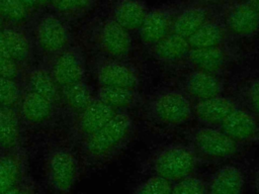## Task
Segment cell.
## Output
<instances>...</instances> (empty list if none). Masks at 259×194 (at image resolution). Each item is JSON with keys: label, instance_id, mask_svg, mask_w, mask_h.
I'll return each mask as SVG.
<instances>
[{"label": "cell", "instance_id": "6da1fadb", "mask_svg": "<svg viewBox=\"0 0 259 194\" xmlns=\"http://www.w3.org/2000/svg\"><path fill=\"white\" fill-rule=\"evenodd\" d=\"M137 134L138 121L134 114L116 112L100 129L76 146L84 175L118 160L135 141Z\"/></svg>", "mask_w": 259, "mask_h": 194}, {"label": "cell", "instance_id": "7a4b0ae2", "mask_svg": "<svg viewBox=\"0 0 259 194\" xmlns=\"http://www.w3.org/2000/svg\"><path fill=\"white\" fill-rule=\"evenodd\" d=\"M200 166L185 139L172 140L153 148L140 163L138 172L142 177H157L172 184L198 172Z\"/></svg>", "mask_w": 259, "mask_h": 194}, {"label": "cell", "instance_id": "3957f363", "mask_svg": "<svg viewBox=\"0 0 259 194\" xmlns=\"http://www.w3.org/2000/svg\"><path fill=\"white\" fill-rule=\"evenodd\" d=\"M192 106L193 101L178 86H170L146 95L140 111L148 124L170 130L193 121Z\"/></svg>", "mask_w": 259, "mask_h": 194}, {"label": "cell", "instance_id": "277c9868", "mask_svg": "<svg viewBox=\"0 0 259 194\" xmlns=\"http://www.w3.org/2000/svg\"><path fill=\"white\" fill-rule=\"evenodd\" d=\"M42 174L50 194H72L84 175L76 146L71 142L49 144L44 153Z\"/></svg>", "mask_w": 259, "mask_h": 194}, {"label": "cell", "instance_id": "5b68a950", "mask_svg": "<svg viewBox=\"0 0 259 194\" xmlns=\"http://www.w3.org/2000/svg\"><path fill=\"white\" fill-rule=\"evenodd\" d=\"M184 139L193 149L201 165L219 166L241 161L247 152V148L217 126L195 124L185 132Z\"/></svg>", "mask_w": 259, "mask_h": 194}, {"label": "cell", "instance_id": "8992f818", "mask_svg": "<svg viewBox=\"0 0 259 194\" xmlns=\"http://www.w3.org/2000/svg\"><path fill=\"white\" fill-rule=\"evenodd\" d=\"M91 71L97 86L141 89L143 84L142 70L132 58L96 55L91 61Z\"/></svg>", "mask_w": 259, "mask_h": 194}, {"label": "cell", "instance_id": "52a82bcc", "mask_svg": "<svg viewBox=\"0 0 259 194\" xmlns=\"http://www.w3.org/2000/svg\"><path fill=\"white\" fill-rule=\"evenodd\" d=\"M239 59L238 50L231 43L212 47L190 48L180 69H194L225 76Z\"/></svg>", "mask_w": 259, "mask_h": 194}, {"label": "cell", "instance_id": "ba28073f", "mask_svg": "<svg viewBox=\"0 0 259 194\" xmlns=\"http://www.w3.org/2000/svg\"><path fill=\"white\" fill-rule=\"evenodd\" d=\"M44 62L59 87L86 79L88 61L82 47L78 45L70 44Z\"/></svg>", "mask_w": 259, "mask_h": 194}, {"label": "cell", "instance_id": "9c48e42d", "mask_svg": "<svg viewBox=\"0 0 259 194\" xmlns=\"http://www.w3.org/2000/svg\"><path fill=\"white\" fill-rule=\"evenodd\" d=\"M97 55L106 57L131 59L134 51L132 32L109 17L102 21L94 35Z\"/></svg>", "mask_w": 259, "mask_h": 194}, {"label": "cell", "instance_id": "30bf717a", "mask_svg": "<svg viewBox=\"0 0 259 194\" xmlns=\"http://www.w3.org/2000/svg\"><path fill=\"white\" fill-rule=\"evenodd\" d=\"M33 36L37 50L45 56V61L71 44L67 26L58 16L53 14H46L37 20Z\"/></svg>", "mask_w": 259, "mask_h": 194}, {"label": "cell", "instance_id": "8fae6325", "mask_svg": "<svg viewBox=\"0 0 259 194\" xmlns=\"http://www.w3.org/2000/svg\"><path fill=\"white\" fill-rule=\"evenodd\" d=\"M221 20L232 38H249L259 31V14L246 0L229 2Z\"/></svg>", "mask_w": 259, "mask_h": 194}, {"label": "cell", "instance_id": "7c38bea8", "mask_svg": "<svg viewBox=\"0 0 259 194\" xmlns=\"http://www.w3.org/2000/svg\"><path fill=\"white\" fill-rule=\"evenodd\" d=\"M115 113L116 111L95 97L85 109L72 117L70 142L77 146L106 124Z\"/></svg>", "mask_w": 259, "mask_h": 194}, {"label": "cell", "instance_id": "4fadbf2b", "mask_svg": "<svg viewBox=\"0 0 259 194\" xmlns=\"http://www.w3.org/2000/svg\"><path fill=\"white\" fill-rule=\"evenodd\" d=\"M249 177L241 161L215 166L206 177V194H245Z\"/></svg>", "mask_w": 259, "mask_h": 194}, {"label": "cell", "instance_id": "5bb4252c", "mask_svg": "<svg viewBox=\"0 0 259 194\" xmlns=\"http://www.w3.org/2000/svg\"><path fill=\"white\" fill-rule=\"evenodd\" d=\"M178 87L192 100L198 101L227 93L225 76L194 69H184Z\"/></svg>", "mask_w": 259, "mask_h": 194}, {"label": "cell", "instance_id": "9a60e30c", "mask_svg": "<svg viewBox=\"0 0 259 194\" xmlns=\"http://www.w3.org/2000/svg\"><path fill=\"white\" fill-rule=\"evenodd\" d=\"M240 106L239 98L228 93L193 101V121L196 124L221 127L228 117Z\"/></svg>", "mask_w": 259, "mask_h": 194}, {"label": "cell", "instance_id": "2e32d148", "mask_svg": "<svg viewBox=\"0 0 259 194\" xmlns=\"http://www.w3.org/2000/svg\"><path fill=\"white\" fill-rule=\"evenodd\" d=\"M29 156L26 147L0 151V194L21 184L28 175Z\"/></svg>", "mask_w": 259, "mask_h": 194}, {"label": "cell", "instance_id": "e0dca14e", "mask_svg": "<svg viewBox=\"0 0 259 194\" xmlns=\"http://www.w3.org/2000/svg\"><path fill=\"white\" fill-rule=\"evenodd\" d=\"M221 128L247 149L259 147V116L242 105L228 117Z\"/></svg>", "mask_w": 259, "mask_h": 194}, {"label": "cell", "instance_id": "ac0fdd59", "mask_svg": "<svg viewBox=\"0 0 259 194\" xmlns=\"http://www.w3.org/2000/svg\"><path fill=\"white\" fill-rule=\"evenodd\" d=\"M176 10L171 6L149 9L139 30L140 41L148 48L172 31Z\"/></svg>", "mask_w": 259, "mask_h": 194}, {"label": "cell", "instance_id": "d6986e66", "mask_svg": "<svg viewBox=\"0 0 259 194\" xmlns=\"http://www.w3.org/2000/svg\"><path fill=\"white\" fill-rule=\"evenodd\" d=\"M189 50L188 39L173 31L147 48L150 58L164 68H181Z\"/></svg>", "mask_w": 259, "mask_h": 194}, {"label": "cell", "instance_id": "ffe728a7", "mask_svg": "<svg viewBox=\"0 0 259 194\" xmlns=\"http://www.w3.org/2000/svg\"><path fill=\"white\" fill-rule=\"evenodd\" d=\"M58 107L47 98L32 91L23 90L16 106L23 125L37 126L49 121Z\"/></svg>", "mask_w": 259, "mask_h": 194}, {"label": "cell", "instance_id": "44dd1931", "mask_svg": "<svg viewBox=\"0 0 259 194\" xmlns=\"http://www.w3.org/2000/svg\"><path fill=\"white\" fill-rule=\"evenodd\" d=\"M21 82L24 89L41 95L60 107V87L55 82L45 62L27 66L24 69Z\"/></svg>", "mask_w": 259, "mask_h": 194}, {"label": "cell", "instance_id": "7402d4cb", "mask_svg": "<svg viewBox=\"0 0 259 194\" xmlns=\"http://www.w3.org/2000/svg\"><path fill=\"white\" fill-rule=\"evenodd\" d=\"M95 97L116 112L126 111L133 113L134 110L141 109L146 94L138 88L96 86Z\"/></svg>", "mask_w": 259, "mask_h": 194}, {"label": "cell", "instance_id": "603a6c76", "mask_svg": "<svg viewBox=\"0 0 259 194\" xmlns=\"http://www.w3.org/2000/svg\"><path fill=\"white\" fill-rule=\"evenodd\" d=\"M95 99V89L87 79L76 81L60 87V107H64L75 116Z\"/></svg>", "mask_w": 259, "mask_h": 194}, {"label": "cell", "instance_id": "cb8c5ba5", "mask_svg": "<svg viewBox=\"0 0 259 194\" xmlns=\"http://www.w3.org/2000/svg\"><path fill=\"white\" fill-rule=\"evenodd\" d=\"M208 7L196 1L176 10L172 31L188 38L210 17Z\"/></svg>", "mask_w": 259, "mask_h": 194}, {"label": "cell", "instance_id": "d4e9b609", "mask_svg": "<svg viewBox=\"0 0 259 194\" xmlns=\"http://www.w3.org/2000/svg\"><path fill=\"white\" fill-rule=\"evenodd\" d=\"M230 34L224 26L221 18L210 17L191 35L188 42L190 48L212 47L230 43Z\"/></svg>", "mask_w": 259, "mask_h": 194}, {"label": "cell", "instance_id": "484cf974", "mask_svg": "<svg viewBox=\"0 0 259 194\" xmlns=\"http://www.w3.org/2000/svg\"><path fill=\"white\" fill-rule=\"evenodd\" d=\"M8 56L23 67L31 64L33 55L32 40L28 34L15 24L2 27Z\"/></svg>", "mask_w": 259, "mask_h": 194}, {"label": "cell", "instance_id": "4316f807", "mask_svg": "<svg viewBox=\"0 0 259 194\" xmlns=\"http://www.w3.org/2000/svg\"><path fill=\"white\" fill-rule=\"evenodd\" d=\"M22 126L16 107L0 106V151L23 146Z\"/></svg>", "mask_w": 259, "mask_h": 194}, {"label": "cell", "instance_id": "83f0119b", "mask_svg": "<svg viewBox=\"0 0 259 194\" xmlns=\"http://www.w3.org/2000/svg\"><path fill=\"white\" fill-rule=\"evenodd\" d=\"M148 10L143 0H116L110 17L130 32H137Z\"/></svg>", "mask_w": 259, "mask_h": 194}, {"label": "cell", "instance_id": "f1b7e54d", "mask_svg": "<svg viewBox=\"0 0 259 194\" xmlns=\"http://www.w3.org/2000/svg\"><path fill=\"white\" fill-rule=\"evenodd\" d=\"M237 97L243 107L259 116V76L246 79Z\"/></svg>", "mask_w": 259, "mask_h": 194}, {"label": "cell", "instance_id": "f546056e", "mask_svg": "<svg viewBox=\"0 0 259 194\" xmlns=\"http://www.w3.org/2000/svg\"><path fill=\"white\" fill-rule=\"evenodd\" d=\"M169 194H206V177L196 172L171 184Z\"/></svg>", "mask_w": 259, "mask_h": 194}, {"label": "cell", "instance_id": "4dcf8cb0", "mask_svg": "<svg viewBox=\"0 0 259 194\" xmlns=\"http://www.w3.org/2000/svg\"><path fill=\"white\" fill-rule=\"evenodd\" d=\"M23 90L21 80L0 78V106L16 107Z\"/></svg>", "mask_w": 259, "mask_h": 194}, {"label": "cell", "instance_id": "1f68e13d", "mask_svg": "<svg viewBox=\"0 0 259 194\" xmlns=\"http://www.w3.org/2000/svg\"><path fill=\"white\" fill-rule=\"evenodd\" d=\"M29 10L20 0H0V18L11 24L25 21Z\"/></svg>", "mask_w": 259, "mask_h": 194}, {"label": "cell", "instance_id": "d6a6232c", "mask_svg": "<svg viewBox=\"0 0 259 194\" xmlns=\"http://www.w3.org/2000/svg\"><path fill=\"white\" fill-rule=\"evenodd\" d=\"M171 183L157 177H142L130 194H169Z\"/></svg>", "mask_w": 259, "mask_h": 194}, {"label": "cell", "instance_id": "836d02e7", "mask_svg": "<svg viewBox=\"0 0 259 194\" xmlns=\"http://www.w3.org/2000/svg\"><path fill=\"white\" fill-rule=\"evenodd\" d=\"M93 0H50L54 9L64 15L81 14L88 10Z\"/></svg>", "mask_w": 259, "mask_h": 194}, {"label": "cell", "instance_id": "e575fe53", "mask_svg": "<svg viewBox=\"0 0 259 194\" xmlns=\"http://www.w3.org/2000/svg\"><path fill=\"white\" fill-rule=\"evenodd\" d=\"M25 68L10 57L0 56V78L21 80Z\"/></svg>", "mask_w": 259, "mask_h": 194}, {"label": "cell", "instance_id": "d590c367", "mask_svg": "<svg viewBox=\"0 0 259 194\" xmlns=\"http://www.w3.org/2000/svg\"><path fill=\"white\" fill-rule=\"evenodd\" d=\"M18 194H46L40 184L29 174L24 178L19 186Z\"/></svg>", "mask_w": 259, "mask_h": 194}, {"label": "cell", "instance_id": "8d00e7d4", "mask_svg": "<svg viewBox=\"0 0 259 194\" xmlns=\"http://www.w3.org/2000/svg\"><path fill=\"white\" fill-rule=\"evenodd\" d=\"M250 185L255 194H259V164L253 169L250 175Z\"/></svg>", "mask_w": 259, "mask_h": 194}, {"label": "cell", "instance_id": "74e56055", "mask_svg": "<svg viewBox=\"0 0 259 194\" xmlns=\"http://www.w3.org/2000/svg\"><path fill=\"white\" fill-rule=\"evenodd\" d=\"M0 56H1V57H9V56H8V52H7V46H6V42H5V38H4V35H3L2 28L0 29Z\"/></svg>", "mask_w": 259, "mask_h": 194}, {"label": "cell", "instance_id": "f35d334b", "mask_svg": "<svg viewBox=\"0 0 259 194\" xmlns=\"http://www.w3.org/2000/svg\"><path fill=\"white\" fill-rule=\"evenodd\" d=\"M28 9H31V8H36L37 5H36V2L35 0H20Z\"/></svg>", "mask_w": 259, "mask_h": 194}, {"label": "cell", "instance_id": "ab89813d", "mask_svg": "<svg viewBox=\"0 0 259 194\" xmlns=\"http://www.w3.org/2000/svg\"><path fill=\"white\" fill-rule=\"evenodd\" d=\"M251 6L252 8H254V10L259 14V0H246Z\"/></svg>", "mask_w": 259, "mask_h": 194}, {"label": "cell", "instance_id": "60d3db41", "mask_svg": "<svg viewBox=\"0 0 259 194\" xmlns=\"http://www.w3.org/2000/svg\"><path fill=\"white\" fill-rule=\"evenodd\" d=\"M221 1H223V0H197V2L202 3V4L206 5V6H209V5H213V4L220 3Z\"/></svg>", "mask_w": 259, "mask_h": 194}, {"label": "cell", "instance_id": "b9f144b4", "mask_svg": "<svg viewBox=\"0 0 259 194\" xmlns=\"http://www.w3.org/2000/svg\"><path fill=\"white\" fill-rule=\"evenodd\" d=\"M35 2H36L37 7H39V6H44V5H46L47 3H49L50 0H35Z\"/></svg>", "mask_w": 259, "mask_h": 194}, {"label": "cell", "instance_id": "7bdbcfd3", "mask_svg": "<svg viewBox=\"0 0 259 194\" xmlns=\"http://www.w3.org/2000/svg\"><path fill=\"white\" fill-rule=\"evenodd\" d=\"M19 186H20V185H18L16 188H14V189H12V190H10V191L4 193V194H18V192H19Z\"/></svg>", "mask_w": 259, "mask_h": 194}, {"label": "cell", "instance_id": "ee69618b", "mask_svg": "<svg viewBox=\"0 0 259 194\" xmlns=\"http://www.w3.org/2000/svg\"><path fill=\"white\" fill-rule=\"evenodd\" d=\"M3 26H4V21L0 18V29H1Z\"/></svg>", "mask_w": 259, "mask_h": 194}]
</instances>
